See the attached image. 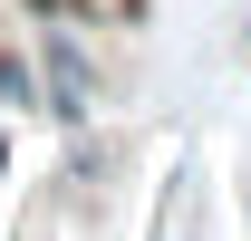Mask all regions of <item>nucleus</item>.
I'll return each instance as SVG.
<instances>
[{
  "label": "nucleus",
  "mask_w": 251,
  "mask_h": 241,
  "mask_svg": "<svg viewBox=\"0 0 251 241\" xmlns=\"http://www.w3.org/2000/svg\"><path fill=\"white\" fill-rule=\"evenodd\" d=\"M0 106H39V77L20 68V48H0Z\"/></svg>",
  "instance_id": "2"
},
{
  "label": "nucleus",
  "mask_w": 251,
  "mask_h": 241,
  "mask_svg": "<svg viewBox=\"0 0 251 241\" xmlns=\"http://www.w3.org/2000/svg\"><path fill=\"white\" fill-rule=\"evenodd\" d=\"M39 106L58 125H87V106H97V68L68 29H39Z\"/></svg>",
  "instance_id": "1"
}]
</instances>
